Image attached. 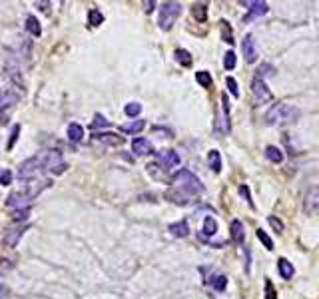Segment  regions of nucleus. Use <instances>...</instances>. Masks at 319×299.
<instances>
[{
	"mask_svg": "<svg viewBox=\"0 0 319 299\" xmlns=\"http://www.w3.org/2000/svg\"><path fill=\"white\" fill-rule=\"evenodd\" d=\"M204 192V186H201L199 179L188 172V170H180L176 175L172 177V184H170V190L166 192V198L173 203H180V205H186L192 201L194 196Z\"/></svg>",
	"mask_w": 319,
	"mask_h": 299,
	"instance_id": "nucleus-1",
	"label": "nucleus"
},
{
	"mask_svg": "<svg viewBox=\"0 0 319 299\" xmlns=\"http://www.w3.org/2000/svg\"><path fill=\"white\" fill-rule=\"evenodd\" d=\"M68 166L62 160V154L56 152V150H46V152H40L38 156L26 160L20 170H18V177L20 179H30L38 174H42L44 170H52L54 174H62Z\"/></svg>",
	"mask_w": 319,
	"mask_h": 299,
	"instance_id": "nucleus-2",
	"label": "nucleus"
},
{
	"mask_svg": "<svg viewBox=\"0 0 319 299\" xmlns=\"http://www.w3.org/2000/svg\"><path fill=\"white\" fill-rule=\"evenodd\" d=\"M299 118V110L289 106V104H273L268 112H266V124L268 126H283L289 122H295Z\"/></svg>",
	"mask_w": 319,
	"mask_h": 299,
	"instance_id": "nucleus-3",
	"label": "nucleus"
},
{
	"mask_svg": "<svg viewBox=\"0 0 319 299\" xmlns=\"http://www.w3.org/2000/svg\"><path fill=\"white\" fill-rule=\"evenodd\" d=\"M182 14V4L180 2H164L160 8V16H158V24L162 30H170L176 24L178 16Z\"/></svg>",
	"mask_w": 319,
	"mask_h": 299,
	"instance_id": "nucleus-4",
	"label": "nucleus"
},
{
	"mask_svg": "<svg viewBox=\"0 0 319 299\" xmlns=\"http://www.w3.org/2000/svg\"><path fill=\"white\" fill-rule=\"evenodd\" d=\"M251 92H253V98H255V106H262V104H268V102H271V98H273V94L270 92V88L266 86V82L262 80V78H253V82H251Z\"/></svg>",
	"mask_w": 319,
	"mask_h": 299,
	"instance_id": "nucleus-5",
	"label": "nucleus"
},
{
	"mask_svg": "<svg viewBox=\"0 0 319 299\" xmlns=\"http://www.w3.org/2000/svg\"><path fill=\"white\" fill-rule=\"evenodd\" d=\"M30 201H32V198H28V196H26L24 192H20V190L12 192V194L6 198V205L12 207V209H26V207H30Z\"/></svg>",
	"mask_w": 319,
	"mask_h": 299,
	"instance_id": "nucleus-6",
	"label": "nucleus"
},
{
	"mask_svg": "<svg viewBox=\"0 0 319 299\" xmlns=\"http://www.w3.org/2000/svg\"><path fill=\"white\" fill-rule=\"evenodd\" d=\"M245 6H249V12H247V16L244 18V22L247 24V22H251V20H255V18H259V16H264V14H268V10H270V4L268 2H264V0H257V2H244Z\"/></svg>",
	"mask_w": 319,
	"mask_h": 299,
	"instance_id": "nucleus-7",
	"label": "nucleus"
},
{
	"mask_svg": "<svg viewBox=\"0 0 319 299\" xmlns=\"http://www.w3.org/2000/svg\"><path fill=\"white\" fill-rule=\"evenodd\" d=\"M158 160L164 166V170H172V168L180 166V156H178V152H173V150H164V152H158Z\"/></svg>",
	"mask_w": 319,
	"mask_h": 299,
	"instance_id": "nucleus-8",
	"label": "nucleus"
},
{
	"mask_svg": "<svg viewBox=\"0 0 319 299\" xmlns=\"http://www.w3.org/2000/svg\"><path fill=\"white\" fill-rule=\"evenodd\" d=\"M221 110H223V116H218L216 128H218V132L227 134L229 132V104H227V96H221Z\"/></svg>",
	"mask_w": 319,
	"mask_h": 299,
	"instance_id": "nucleus-9",
	"label": "nucleus"
},
{
	"mask_svg": "<svg viewBox=\"0 0 319 299\" xmlns=\"http://www.w3.org/2000/svg\"><path fill=\"white\" fill-rule=\"evenodd\" d=\"M242 48H244V56H245V62H255V58H257V46H255V40L251 34H247L242 42Z\"/></svg>",
	"mask_w": 319,
	"mask_h": 299,
	"instance_id": "nucleus-10",
	"label": "nucleus"
},
{
	"mask_svg": "<svg viewBox=\"0 0 319 299\" xmlns=\"http://www.w3.org/2000/svg\"><path fill=\"white\" fill-rule=\"evenodd\" d=\"M132 152L136 156H148V154L154 152V150H152V144L146 138H134L132 140Z\"/></svg>",
	"mask_w": 319,
	"mask_h": 299,
	"instance_id": "nucleus-11",
	"label": "nucleus"
},
{
	"mask_svg": "<svg viewBox=\"0 0 319 299\" xmlns=\"http://www.w3.org/2000/svg\"><path fill=\"white\" fill-rule=\"evenodd\" d=\"M14 104H18V94L12 90H0V112H6Z\"/></svg>",
	"mask_w": 319,
	"mask_h": 299,
	"instance_id": "nucleus-12",
	"label": "nucleus"
},
{
	"mask_svg": "<svg viewBox=\"0 0 319 299\" xmlns=\"http://www.w3.org/2000/svg\"><path fill=\"white\" fill-rule=\"evenodd\" d=\"M26 229H28V225H16V227L8 229V233L4 235V244H6V248H16L18 239L24 235Z\"/></svg>",
	"mask_w": 319,
	"mask_h": 299,
	"instance_id": "nucleus-13",
	"label": "nucleus"
},
{
	"mask_svg": "<svg viewBox=\"0 0 319 299\" xmlns=\"http://www.w3.org/2000/svg\"><path fill=\"white\" fill-rule=\"evenodd\" d=\"M94 140L96 142H102V144H108V146H120L124 144V138L114 134V132H106V134H94Z\"/></svg>",
	"mask_w": 319,
	"mask_h": 299,
	"instance_id": "nucleus-14",
	"label": "nucleus"
},
{
	"mask_svg": "<svg viewBox=\"0 0 319 299\" xmlns=\"http://www.w3.org/2000/svg\"><path fill=\"white\" fill-rule=\"evenodd\" d=\"M231 229V239H234V244H244V239H245V231H244V224L240 220H234L229 225Z\"/></svg>",
	"mask_w": 319,
	"mask_h": 299,
	"instance_id": "nucleus-15",
	"label": "nucleus"
},
{
	"mask_svg": "<svg viewBox=\"0 0 319 299\" xmlns=\"http://www.w3.org/2000/svg\"><path fill=\"white\" fill-rule=\"evenodd\" d=\"M168 229H170L172 235H176V237H186V235L190 233V225H188L186 220H182V222H178V224H172Z\"/></svg>",
	"mask_w": 319,
	"mask_h": 299,
	"instance_id": "nucleus-16",
	"label": "nucleus"
},
{
	"mask_svg": "<svg viewBox=\"0 0 319 299\" xmlns=\"http://www.w3.org/2000/svg\"><path fill=\"white\" fill-rule=\"evenodd\" d=\"M277 267H279V275H281L283 279H292V277H294V274H295L294 265L289 263L287 259H283V257L277 261Z\"/></svg>",
	"mask_w": 319,
	"mask_h": 299,
	"instance_id": "nucleus-17",
	"label": "nucleus"
},
{
	"mask_svg": "<svg viewBox=\"0 0 319 299\" xmlns=\"http://www.w3.org/2000/svg\"><path fill=\"white\" fill-rule=\"evenodd\" d=\"M26 30L32 36H40L42 34V28H40V22H38L36 16H26Z\"/></svg>",
	"mask_w": 319,
	"mask_h": 299,
	"instance_id": "nucleus-18",
	"label": "nucleus"
},
{
	"mask_svg": "<svg viewBox=\"0 0 319 299\" xmlns=\"http://www.w3.org/2000/svg\"><path fill=\"white\" fill-rule=\"evenodd\" d=\"M266 156H268V160L273 162V164H281V162H283V152H281L279 148H275V146H268V148H266Z\"/></svg>",
	"mask_w": 319,
	"mask_h": 299,
	"instance_id": "nucleus-19",
	"label": "nucleus"
},
{
	"mask_svg": "<svg viewBox=\"0 0 319 299\" xmlns=\"http://www.w3.org/2000/svg\"><path fill=\"white\" fill-rule=\"evenodd\" d=\"M82 138H84V128L80 124H70L68 126V140L78 144V142H82Z\"/></svg>",
	"mask_w": 319,
	"mask_h": 299,
	"instance_id": "nucleus-20",
	"label": "nucleus"
},
{
	"mask_svg": "<svg viewBox=\"0 0 319 299\" xmlns=\"http://www.w3.org/2000/svg\"><path fill=\"white\" fill-rule=\"evenodd\" d=\"M208 164H210V168H212V172H221V156H220V152L218 150H212V152L208 154Z\"/></svg>",
	"mask_w": 319,
	"mask_h": 299,
	"instance_id": "nucleus-21",
	"label": "nucleus"
},
{
	"mask_svg": "<svg viewBox=\"0 0 319 299\" xmlns=\"http://www.w3.org/2000/svg\"><path fill=\"white\" fill-rule=\"evenodd\" d=\"M144 126H146V122H144V120H134V122H130V124H124L120 130L124 134H138L140 130H144Z\"/></svg>",
	"mask_w": 319,
	"mask_h": 299,
	"instance_id": "nucleus-22",
	"label": "nucleus"
},
{
	"mask_svg": "<svg viewBox=\"0 0 319 299\" xmlns=\"http://www.w3.org/2000/svg\"><path fill=\"white\" fill-rule=\"evenodd\" d=\"M192 14L197 22H206L208 18V4H194L192 6Z\"/></svg>",
	"mask_w": 319,
	"mask_h": 299,
	"instance_id": "nucleus-23",
	"label": "nucleus"
},
{
	"mask_svg": "<svg viewBox=\"0 0 319 299\" xmlns=\"http://www.w3.org/2000/svg\"><path fill=\"white\" fill-rule=\"evenodd\" d=\"M173 56H176V60L182 64V66H192V56H190V52L188 50H184V48H178L176 52H173Z\"/></svg>",
	"mask_w": 319,
	"mask_h": 299,
	"instance_id": "nucleus-24",
	"label": "nucleus"
},
{
	"mask_svg": "<svg viewBox=\"0 0 319 299\" xmlns=\"http://www.w3.org/2000/svg\"><path fill=\"white\" fill-rule=\"evenodd\" d=\"M210 285H212L216 291H223V289L227 287V277H225V275H214V277L210 279Z\"/></svg>",
	"mask_w": 319,
	"mask_h": 299,
	"instance_id": "nucleus-25",
	"label": "nucleus"
},
{
	"mask_svg": "<svg viewBox=\"0 0 319 299\" xmlns=\"http://www.w3.org/2000/svg\"><path fill=\"white\" fill-rule=\"evenodd\" d=\"M216 231H218V224H216V220H214V218H210V216H208V218L204 220V235H208V237H210V235H216Z\"/></svg>",
	"mask_w": 319,
	"mask_h": 299,
	"instance_id": "nucleus-26",
	"label": "nucleus"
},
{
	"mask_svg": "<svg viewBox=\"0 0 319 299\" xmlns=\"http://www.w3.org/2000/svg\"><path fill=\"white\" fill-rule=\"evenodd\" d=\"M88 22H90V26H100L104 22V14L98 8H92L90 14H88Z\"/></svg>",
	"mask_w": 319,
	"mask_h": 299,
	"instance_id": "nucleus-27",
	"label": "nucleus"
},
{
	"mask_svg": "<svg viewBox=\"0 0 319 299\" xmlns=\"http://www.w3.org/2000/svg\"><path fill=\"white\" fill-rule=\"evenodd\" d=\"M236 64H238V58H236V54L234 52H225V56H223V66H225V70H234L236 68Z\"/></svg>",
	"mask_w": 319,
	"mask_h": 299,
	"instance_id": "nucleus-28",
	"label": "nucleus"
},
{
	"mask_svg": "<svg viewBox=\"0 0 319 299\" xmlns=\"http://www.w3.org/2000/svg\"><path fill=\"white\" fill-rule=\"evenodd\" d=\"M196 80L204 86V88H210L212 86V76H210V72H206V70H199V72H196Z\"/></svg>",
	"mask_w": 319,
	"mask_h": 299,
	"instance_id": "nucleus-29",
	"label": "nucleus"
},
{
	"mask_svg": "<svg viewBox=\"0 0 319 299\" xmlns=\"http://www.w3.org/2000/svg\"><path fill=\"white\" fill-rule=\"evenodd\" d=\"M220 24H221V36H223V40H225L227 44H234V36H231L229 22H227V20H221Z\"/></svg>",
	"mask_w": 319,
	"mask_h": 299,
	"instance_id": "nucleus-30",
	"label": "nucleus"
},
{
	"mask_svg": "<svg viewBox=\"0 0 319 299\" xmlns=\"http://www.w3.org/2000/svg\"><path fill=\"white\" fill-rule=\"evenodd\" d=\"M255 235L259 237V242H262V244H264L268 249H273V242H271V237H270V235H268L264 229H257V231H255Z\"/></svg>",
	"mask_w": 319,
	"mask_h": 299,
	"instance_id": "nucleus-31",
	"label": "nucleus"
},
{
	"mask_svg": "<svg viewBox=\"0 0 319 299\" xmlns=\"http://www.w3.org/2000/svg\"><path fill=\"white\" fill-rule=\"evenodd\" d=\"M124 112H126V116H130V118H136V116L142 112V106H140L138 102H130V104L124 108Z\"/></svg>",
	"mask_w": 319,
	"mask_h": 299,
	"instance_id": "nucleus-32",
	"label": "nucleus"
},
{
	"mask_svg": "<svg viewBox=\"0 0 319 299\" xmlns=\"http://www.w3.org/2000/svg\"><path fill=\"white\" fill-rule=\"evenodd\" d=\"M108 124H110V122H108V120H106L102 114H96V116H94V122L90 124V128H92V130H96V128H106Z\"/></svg>",
	"mask_w": 319,
	"mask_h": 299,
	"instance_id": "nucleus-33",
	"label": "nucleus"
},
{
	"mask_svg": "<svg viewBox=\"0 0 319 299\" xmlns=\"http://www.w3.org/2000/svg\"><path fill=\"white\" fill-rule=\"evenodd\" d=\"M10 182H12V172L0 168V184H2V186H10Z\"/></svg>",
	"mask_w": 319,
	"mask_h": 299,
	"instance_id": "nucleus-34",
	"label": "nucleus"
},
{
	"mask_svg": "<svg viewBox=\"0 0 319 299\" xmlns=\"http://www.w3.org/2000/svg\"><path fill=\"white\" fill-rule=\"evenodd\" d=\"M273 72H275V68L271 64H262V66H259V70H257V78L264 80V76H271Z\"/></svg>",
	"mask_w": 319,
	"mask_h": 299,
	"instance_id": "nucleus-35",
	"label": "nucleus"
},
{
	"mask_svg": "<svg viewBox=\"0 0 319 299\" xmlns=\"http://www.w3.org/2000/svg\"><path fill=\"white\" fill-rule=\"evenodd\" d=\"M18 134H20V126H18V124H14V126H12V134H10V138H8V144H6V148H8V150H12V148H14V144H16V140H18Z\"/></svg>",
	"mask_w": 319,
	"mask_h": 299,
	"instance_id": "nucleus-36",
	"label": "nucleus"
},
{
	"mask_svg": "<svg viewBox=\"0 0 319 299\" xmlns=\"http://www.w3.org/2000/svg\"><path fill=\"white\" fill-rule=\"evenodd\" d=\"M225 84H227V88H229V92H231V96H234V98H240V90H238V82H236L234 78H227V80H225Z\"/></svg>",
	"mask_w": 319,
	"mask_h": 299,
	"instance_id": "nucleus-37",
	"label": "nucleus"
},
{
	"mask_svg": "<svg viewBox=\"0 0 319 299\" xmlns=\"http://www.w3.org/2000/svg\"><path fill=\"white\" fill-rule=\"evenodd\" d=\"M28 214H30V207H26V209H16L14 216H12V220H14V222H22V220L28 218Z\"/></svg>",
	"mask_w": 319,
	"mask_h": 299,
	"instance_id": "nucleus-38",
	"label": "nucleus"
},
{
	"mask_svg": "<svg viewBox=\"0 0 319 299\" xmlns=\"http://www.w3.org/2000/svg\"><path fill=\"white\" fill-rule=\"evenodd\" d=\"M266 299H277L275 287H273V283H271L270 279H266Z\"/></svg>",
	"mask_w": 319,
	"mask_h": 299,
	"instance_id": "nucleus-39",
	"label": "nucleus"
},
{
	"mask_svg": "<svg viewBox=\"0 0 319 299\" xmlns=\"http://www.w3.org/2000/svg\"><path fill=\"white\" fill-rule=\"evenodd\" d=\"M270 224L275 227V231H277V233H283V224H281V222H279L275 216H270Z\"/></svg>",
	"mask_w": 319,
	"mask_h": 299,
	"instance_id": "nucleus-40",
	"label": "nucleus"
},
{
	"mask_svg": "<svg viewBox=\"0 0 319 299\" xmlns=\"http://www.w3.org/2000/svg\"><path fill=\"white\" fill-rule=\"evenodd\" d=\"M240 194H242V196L247 199V203H249V205H253V203H251V196H249V190H247V186H242V188H240Z\"/></svg>",
	"mask_w": 319,
	"mask_h": 299,
	"instance_id": "nucleus-41",
	"label": "nucleus"
},
{
	"mask_svg": "<svg viewBox=\"0 0 319 299\" xmlns=\"http://www.w3.org/2000/svg\"><path fill=\"white\" fill-rule=\"evenodd\" d=\"M0 299H8V289L0 283Z\"/></svg>",
	"mask_w": 319,
	"mask_h": 299,
	"instance_id": "nucleus-42",
	"label": "nucleus"
},
{
	"mask_svg": "<svg viewBox=\"0 0 319 299\" xmlns=\"http://www.w3.org/2000/svg\"><path fill=\"white\" fill-rule=\"evenodd\" d=\"M144 6H146V12H152V6H156V2H146Z\"/></svg>",
	"mask_w": 319,
	"mask_h": 299,
	"instance_id": "nucleus-43",
	"label": "nucleus"
}]
</instances>
